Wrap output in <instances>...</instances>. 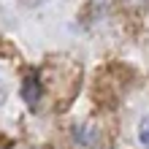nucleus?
Wrapping results in <instances>:
<instances>
[{
    "mask_svg": "<svg viewBox=\"0 0 149 149\" xmlns=\"http://www.w3.org/2000/svg\"><path fill=\"white\" fill-rule=\"evenodd\" d=\"M138 138H141V144L149 146V117L141 122V130H138Z\"/></svg>",
    "mask_w": 149,
    "mask_h": 149,
    "instance_id": "nucleus-1",
    "label": "nucleus"
}]
</instances>
